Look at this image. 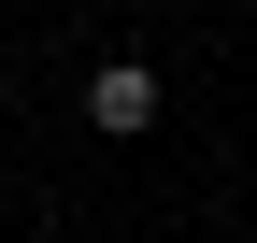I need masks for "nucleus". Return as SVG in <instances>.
Returning a JSON list of instances; mask_svg holds the SVG:
<instances>
[{
	"label": "nucleus",
	"mask_w": 257,
	"mask_h": 243,
	"mask_svg": "<svg viewBox=\"0 0 257 243\" xmlns=\"http://www.w3.org/2000/svg\"><path fill=\"white\" fill-rule=\"evenodd\" d=\"M157 100H172V86H157V57H100V86H86V114H100L114 143H128V129H157Z\"/></svg>",
	"instance_id": "1"
}]
</instances>
